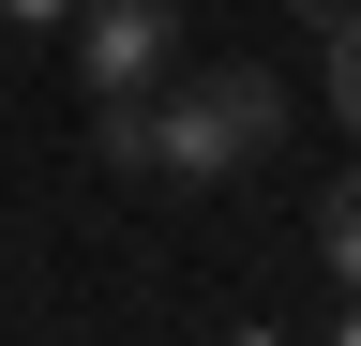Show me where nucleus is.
I'll use <instances>...</instances> for the list:
<instances>
[{"label": "nucleus", "instance_id": "7ed1b4c3", "mask_svg": "<svg viewBox=\"0 0 361 346\" xmlns=\"http://www.w3.org/2000/svg\"><path fill=\"white\" fill-rule=\"evenodd\" d=\"M316 256H331V286H361V181L316 196Z\"/></svg>", "mask_w": 361, "mask_h": 346}, {"label": "nucleus", "instance_id": "f257e3e1", "mask_svg": "<svg viewBox=\"0 0 361 346\" xmlns=\"http://www.w3.org/2000/svg\"><path fill=\"white\" fill-rule=\"evenodd\" d=\"M180 75V0H75V91L106 166H151V91Z\"/></svg>", "mask_w": 361, "mask_h": 346}, {"label": "nucleus", "instance_id": "0eeeda50", "mask_svg": "<svg viewBox=\"0 0 361 346\" xmlns=\"http://www.w3.org/2000/svg\"><path fill=\"white\" fill-rule=\"evenodd\" d=\"M331 346H361V301H346V331H331Z\"/></svg>", "mask_w": 361, "mask_h": 346}, {"label": "nucleus", "instance_id": "20e7f679", "mask_svg": "<svg viewBox=\"0 0 361 346\" xmlns=\"http://www.w3.org/2000/svg\"><path fill=\"white\" fill-rule=\"evenodd\" d=\"M331 121H346V136H361V0H346V16H331Z\"/></svg>", "mask_w": 361, "mask_h": 346}, {"label": "nucleus", "instance_id": "f03ea898", "mask_svg": "<svg viewBox=\"0 0 361 346\" xmlns=\"http://www.w3.org/2000/svg\"><path fill=\"white\" fill-rule=\"evenodd\" d=\"M271 136H286V75H256V61H211V75L151 91V166L166 181H241V166H271Z\"/></svg>", "mask_w": 361, "mask_h": 346}, {"label": "nucleus", "instance_id": "39448f33", "mask_svg": "<svg viewBox=\"0 0 361 346\" xmlns=\"http://www.w3.org/2000/svg\"><path fill=\"white\" fill-rule=\"evenodd\" d=\"M0 16H16V30H61V16H75V0H0Z\"/></svg>", "mask_w": 361, "mask_h": 346}, {"label": "nucleus", "instance_id": "423d86ee", "mask_svg": "<svg viewBox=\"0 0 361 346\" xmlns=\"http://www.w3.org/2000/svg\"><path fill=\"white\" fill-rule=\"evenodd\" d=\"M286 16H316V30H331V16H346V0H286Z\"/></svg>", "mask_w": 361, "mask_h": 346}]
</instances>
